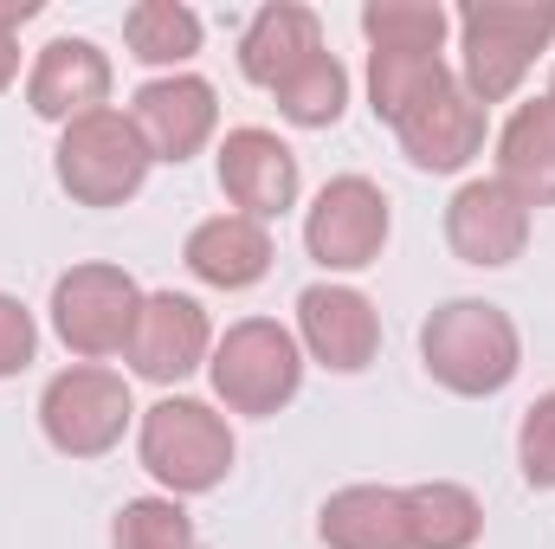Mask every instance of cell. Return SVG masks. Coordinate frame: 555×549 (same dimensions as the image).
Wrapping results in <instances>:
<instances>
[{
	"instance_id": "27",
	"label": "cell",
	"mask_w": 555,
	"mask_h": 549,
	"mask_svg": "<svg viewBox=\"0 0 555 549\" xmlns=\"http://www.w3.org/2000/svg\"><path fill=\"white\" fill-rule=\"evenodd\" d=\"M33 356H39V323H33V310L0 291V382L20 375V369H33Z\"/></svg>"
},
{
	"instance_id": "18",
	"label": "cell",
	"mask_w": 555,
	"mask_h": 549,
	"mask_svg": "<svg viewBox=\"0 0 555 549\" xmlns=\"http://www.w3.org/2000/svg\"><path fill=\"white\" fill-rule=\"evenodd\" d=\"M317 537L330 549H414L408 491H395V485H343L317 511Z\"/></svg>"
},
{
	"instance_id": "10",
	"label": "cell",
	"mask_w": 555,
	"mask_h": 549,
	"mask_svg": "<svg viewBox=\"0 0 555 549\" xmlns=\"http://www.w3.org/2000/svg\"><path fill=\"white\" fill-rule=\"evenodd\" d=\"M130 369L155 388H175L188 382L194 369H207L214 356V323L194 297L181 291H142V310H137V330H130Z\"/></svg>"
},
{
	"instance_id": "19",
	"label": "cell",
	"mask_w": 555,
	"mask_h": 549,
	"mask_svg": "<svg viewBox=\"0 0 555 549\" xmlns=\"http://www.w3.org/2000/svg\"><path fill=\"white\" fill-rule=\"evenodd\" d=\"M498 181L530 214L537 207H555V104L550 98L517 104V117L498 130Z\"/></svg>"
},
{
	"instance_id": "12",
	"label": "cell",
	"mask_w": 555,
	"mask_h": 549,
	"mask_svg": "<svg viewBox=\"0 0 555 549\" xmlns=\"http://www.w3.org/2000/svg\"><path fill=\"white\" fill-rule=\"evenodd\" d=\"M297 188H304V168H297L291 142L278 137V130H259V124L227 130V142H220V194L246 220L266 227L278 214H291L297 207Z\"/></svg>"
},
{
	"instance_id": "30",
	"label": "cell",
	"mask_w": 555,
	"mask_h": 549,
	"mask_svg": "<svg viewBox=\"0 0 555 549\" xmlns=\"http://www.w3.org/2000/svg\"><path fill=\"white\" fill-rule=\"evenodd\" d=\"M550 104H555V72H550Z\"/></svg>"
},
{
	"instance_id": "8",
	"label": "cell",
	"mask_w": 555,
	"mask_h": 549,
	"mask_svg": "<svg viewBox=\"0 0 555 549\" xmlns=\"http://www.w3.org/2000/svg\"><path fill=\"white\" fill-rule=\"evenodd\" d=\"M388 227H395L388 194L369 175H336V181H323V194L304 214V246L323 272H362L382 259Z\"/></svg>"
},
{
	"instance_id": "7",
	"label": "cell",
	"mask_w": 555,
	"mask_h": 549,
	"mask_svg": "<svg viewBox=\"0 0 555 549\" xmlns=\"http://www.w3.org/2000/svg\"><path fill=\"white\" fill-rule=\"evenodd\" d=\"M137 310H142V284L124 266H72L52 284V330L85 362L124 356L130 330H137Z\"/></svg>"
},
{
	"instance_id": "25",
	"label": "cell",
	"mask_w": 555,
	"mask_h": 549,
	"mask_svg": "<svg viewBox=\"0 0 555 549\" xmlns=\"http://www.w3.org/2000/svg\"><path fill=\"white\" fill-rule=\"evenodd\" d=\"M111 549H194V518L181 498H130L111 524Z\"/></svg>"
},
{
	"instance_id": "6",
	"label": "cell",
	"mask_w": 555,
	"mask_h": 549,
	"mask_svg": "<svg viewBox=\"0 0 555 549\" xmlns=\"http://www.w3.org/2000/svg\"><path fill=\"white\" fill-rule=\"evenodd\" d=\"M130 420H137L130 382L104 362H72L39 395V426H46L52 452H65V459H104L111 446H124Z\"/></svg>"
},
{
	"instance_id": "22",
	"label": "cell",
	"mask_w": 555,
	"mask_h": 549,
	"mask_svg": "<svg viewBox=\"0 0 555 549\" xmlns=\"http://www.w3.org/2000/svg\"><path fill=\"white\" fill-rule=\"evenodd\" d=\"M124 46L137 65H168L181 72L194 52H201V13L181 7V0H137L124 13Z\"/></svg>"
},
{
	"instance_id": "29",
	"label": "cell",
	"mask_w": 555,
	"mask_h": 549,
	"mask_svg": "<svg viewBox=\"0 0 555 549\" xmlns=\"http://www.w3.org/2000/svg\"><path fill=\"white\" fill-rule=\"evenodd\" d=\"M20 78V33H0V91Z\"/></svg>"
},
{
	"instance_id": "9",
	"label": "cell",
	"mask_w": 555,
	"mask_h": 549,
	"mask_svg": "<svg viewBox=\"0 0 555 549\" xmlns=\"http://www.w3.org/2000/svg\"><path fill=\"white\" fill-rule=\"evenodd\" d=\"M297 349L330 375H362L382 349V310L356 284H310L297 291Z\"/></svg>"
},
{
	"instance_id": "5",
	"label": "cell",
	"mask_w": 555,
	"mask_h": 549,
	"mask_svg": "<svg viewBox=\"0 0 555 549\" xmlns=\"http://www.w3.org/2000/svg\"><path fill=\"white\" fill-rule=\"evenodd\" d=\"M149 149H142L130 111H98V117H78L59 130L52 149V175L59 188L78 201V207H124L137 201L142 181H149Z\"/></svg>"
},
{
	"instance_id": "16",
	"label": "cell",
	"mask_w": 555,
	"mask_h": 549,
	"mask_svg": "<svg viewBox=\"0 0 555 549\" xmlns=\"http://www.w3.org/2000/svg\"><path fill=\"white\" fill-rule=\"evenodd\" d=\"M181 259H188V272L201 278V284H214V291H253L259 278L272 272L278 246L259 220H246V214H214V220H201V227L188 233Z\"/></svg>"
},
{
	"instance_id": "24",
	"label": "cell",
	"mask_w": 555,
	"mask_h": 549,
	"mask_svg": "<svg viewBox=\"0 0 555 549\" xmlns=\"http://www.w3.org/2000/svg\"><path fill=\"white\" fill-rule=\"evenodd\" d=\"M362 33L375 52H439L452 33V13L439 0H369Z\"/></svg>"
},
{
	"instance_id": "13",
	"label": "cell",
	"mask_w": 555,
	"mask_h": 549,
	"mask_svg": "<svg viewBox=\"0 0 555 549\" xmlns=\"http://www.w3.org/2000/svg\"><path fill=\"white\" fill-rule=\"evenodd\" d=\"M26 104L46 124H78V117L111 111V59L78 33L46 39L33 72H26Z\"/></svg>"
},
{
	"instance_id": "26",
	"label": "cell",
	"mask_w": 555,
	"mask_h": 549,
	"mask_svg": "<svg viewBox=\"0 0 555 549\" xmlns=\"http://www.w3.org/2000/svg\"><path fill=\"white\" fill-rule=\"evenodd\" d=\"M517 465H524L530 491H555V388L537 395L524 426H517Z\"/></svg>"
},
{
	"instance_id": "20",
	"label": "cell",
	"mask_w": 555,
	"mask_h": 549,
	"mask_svg": "<svg viewBox=\"0 0 555 549\" xmlns=\"http://www.w3.org/2000/svg\"><path fill=\"white\" fill-rule=\"evenodd\" d=\"M459 72L446 65V52H369V104L382 124H401L420 111L433 91H446Z\"/></svg>"
},
{
	"instance_id": "3",
	"label": "cell",
	"mask_w": 555,
	"mask_h": 549,
	"mask_svg": "<svg viewBox=\"0 0 555 549\" xmlns=\"http://www.w3.org/2000/svg\"><path fill=\"white\" fill-rule=\"evenodd\" d=\"M137 452H142V472L162 485V498H201L233 472L240 446H233V426H227L220 408L168 395V401H155L142 413Z\"/></svg>"
},
{
	"instance_id": "17",
	"label": "cell",
	"mask_w": 555,
	"mask_h": 549,
	"mask_svg": "<svg viewBox=\"0 0 555 549\" xmlns=\"http://www.w3.org/2000/svg\"><path fill=\"white\" fill-rule=\"evenodd\" d=\"M323 52V20L297 0H278V7H259L240 33V72L259 85V91H278L291 72H304L310 59Z\"/></svg>"
},
{
	"instance_id": "4",
	"label": "cell",
	"mask_w": 555,
	"mask_h": 549,
	"mask_svg": "<svg viewBox=\"0 0 555 549\" xmlns=\"http://www.w3.org/2000/svg\"><path fill=\"white\" fill-rule=\"evenodd\" d=\"M207 375H214V395H220L227 413L266 420V413L297 401V388H304V349H297V336L278 317H246L227 336H214Z\"/></svg>"
},
{
	"instance_id": "21",
	"label": "cell",
	"mask_w": 555,
	"mask_h": 549,
	"mask_svg": "<svg viewBox=\"0 0 555 549\" xmlns=\"http://www.w3.org/2000/svg\"><path fill=\"white\" fill-rule=\"evenodd\" d=\"M408 524H414V549H472L485 537V505L452 478H426L408 485Z\"/></svg>"
},
{
	"instance_id": "1",
	"label": "cell",
	"mask_w": 555,
	"mask_h": 549,
	"mask_svg": "<svg viewBox=\"0 0 555 549\" xmlns=\"http://www.w3.org/2000/svg\"><path fill=\"white\" fill-rule=\"evenodd\" d=\"M420 362H426V375L446 395L485 401V395H504L517 382L524 336H517L504 304H491V297H446L420 323Z\"/></svg>"
},
{
	"instance_id": "23",
	"label": "cell",
	"mask_w": 555,
	"mask_h": 549,
	"mask_svg": "<svg viewBox=\"0 0 555 549\" xmlns=\"http://www.w3.org/2000/svg\"><path fill=\"white\" fill-rule=\"evenodd\" d=\"M272 98H278V117H284V124H297V130H330V124L343 117V104H349V72H343L336 52H317L304 72H291V78L278 85Z\"/></svg>"
},
{
	"instance_id": "2",
	"label": "cell",
	"mask_w": 555,
	"mask_h": 549,
	"mask_svg": "<svg viewBox=\"0 0 555 549\" xmlns=\"http://www.w3.org/2000/svg\"><path fill=\"white\" fill-rule=\"evenodd\" d=\"M555 39V0H472L459 7V85L491 111Z\"/></svg>"
},
{
	"instance_id": "15",
	"label": "cell",
	"mask_w": 555,
	"mask_h": 549,
	"mask_svg": "<svg viewBox=\"0 0 555 549\" xmlns=\"http://www.w3.org/2000/svg\"><path fill=\"white\" fill-rule=\"evenodd\" d=\"M485 124H491V111L452 78L446 91H433L420 111H408L401 124H395V137L408 149V162L426 168V175H459L478 149H485Z\"/></svg>"
},
{
	"instance_id": "28",
	"label": "cell",
	"mask_w": 555,
	"mask_h": 549,
	"mask_svg": "<svg viewBox=\"0 0 555 549\" xmlns=\"http://www.w3.org/2000/svg\"><path fill=\"white\" fill-rule=\"evenodd\" d=\"M26 20H39V0H0V33H20Z\"/></svg>"
},
{
	"instance_id": "14",
	"label": "cell",
	"mask_w": 555,
	"mask_h": 549,
	"mask_svg": "<svg viewBox=\"0 0 555 549\" xmlns=\"http://www.w3.org/2000/svg\"><path fill=\"white\" fill-rule=\"evenodd\" d=\"M446 246L465 259V266H511V259H524V246H530V207L498 181V175H478V181H465L459 194H452V207H446Z\"/></svg>"
},
{
	"instance_id": "11",
	"label": "cell",
	"mask_w": 555,
	"mask_h": 549,
	"mask_svg": "<svg viewBox=\"0 0 555 549\" xmlns=\"http://www.w3.org/2000/svg\"><path fill=\"white\" fill-rule=\"evenodd\" d=\"M130 124H137L149 162H188L220 130V98L194 72H162L130 98Z\"/></svg>"
}]
</instances>
